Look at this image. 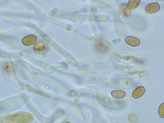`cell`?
Segmentation results:
<instances>
[{"mask_svg":"<svg viewBox=\"0 0 164 123\" xmlns=\"http://www.w3.org/2000/svg\"><path fill=\"white\" fill-rule=\"evenodd\" d=\"M47 48V44L44 43L40 42L35 45L33 49L34 51L36 52H42L45 51Z\"/></svg>","mask_w":164,"mask_h":123,"instance_id":"5b68a950","label":"cell"},{"mask_svg":"<svg viewBox=\"0 0 164 123\" xmlns=\"http://www.w3.org/2000/svg\"><path fill=\"white\" fill-rule=\"evenodd\" d=\"M125 41L127 44L133 47L138 46L140 43V41L138 38L130 36L126 37Z\"/></svg>","mask_w":164,"mask_h":123,"instance_id":"3957f363","label":"cell"},{"mask_svg":"<svg viewBox=\"0 0 164 123\" xmlns=\"http://www.w3.org/2000/svg\"><path fill=\"white\" fill-rule=\"evenodd\" d=\"M145 92V88L142 86H140L136 88L133 92L132 95L133 97L137 99L142 96Z\"/></svg>","mask_w":164,"mask_h":123,"instance_id":"277c9868","label":"cell"},{"mask_svg":"<svg viewBox=\"0 0 164 123\" xmlns=\"http://www.w3.org/2000/svg\"><path fill=\"white\" fill-rule=\"evenodd\" d=\"M160 9L159 4L156 3H150L145 7V11L146 13L151 14L159 11Z\"/></svg>","mask_w":164,"mask_h":123,"instance_id":"6da1fadb","label":"cell"},{"mask_svg":"<svg viewBox=\"0 0 164 123\" xmlns=\"http://www.w3.org/2000/svg\"><path fill=\"white\" fill-rule=\"evenodd\" d=\"M37 41V38L34 35H31L22 39V42L24 45L29 46L35 44Z\"/></svg>","mask_w":164,"mask_h":123,"instance_id":"7a4b0ae2","label":"cell"},{"mask_svg":"<svg viewBox=\"0 0 164 123\" xmlns=\"http://www.w3.org/2000/svg\"><path fill=\"white\" fill-rule=\"evenodd\" d=\"M112 96L116 98H121L124 97L126 94L124 91L116 90L113 91L111 93Z\"/></svg>","mask_w":164,"mask_h":123,"instance_id":"8992f818","label":"cell"},{"mask_svg":"<svg viewBox=\"0 0 164 123\" xmlns=\"http://www.w3.org/2000/svg\"><path fill=\"white\" fill-rule=\"evenodd\" d=\"M159 115L160 116L163 118H164V103L162 104L159 107L158 110Z\"/></svg>","mask_w":164,"mask_h":123,"instance_id":"9c48e42d","label":"cell"},{"mask_svg":"<svg viewBox=\"0 0 164 123\" xmlns=\"http://www.w3.org/2000/svg\"><path fill=\"white\" fill-rule=\"evenodd\" d=\"M129 119L130 122L134 123L137 121L138 117L134 114L132 113L129 115Z\"/></svg>","mask_w":164,"mask_h":123,"instance_id":"30bf717a","label":"cell"},{"mask_svg":"<svg viewBox=\"0 0 164 123\" xmlns=\"http://www.w3.org/2000/svg\"><path fill=\"white\" fill-rule=\"evenodd\" d=\"M140 2L139 0H130L127 4V7L129 10H133L138 7Z\"/></svg>","mask_w":164,"mask_h":123,"instance_id":"52a82bcc","label":"cell"},{"mask_svg":"<svg viewBox=\"0 0 164 123\" xmlns=\"http://www.w3.org/2000/svg\"><path fill=\"white\" fill-rule=\"evenodd\" d=\"M122 13L124 16L125 17L129 16L130 14V10L127 7H124L122 8Z\"/></svg>","mask_w":164,"mask_h":123,"instance_id":"ba28073f","label":"cell"},{"mask_svg":"<svg viewBox=\"0 0 164 123\" xmlns=\"http://www.w3.org/2000/svg\"><path fill=\"white\" fill-rule=\"evenodd\" d=\"M69 123V122H67V123Z\"/></svg>","mask_w":164,"mask_h":123,"instance_id":"8fae6325","label":"cell"}]
</instances>
